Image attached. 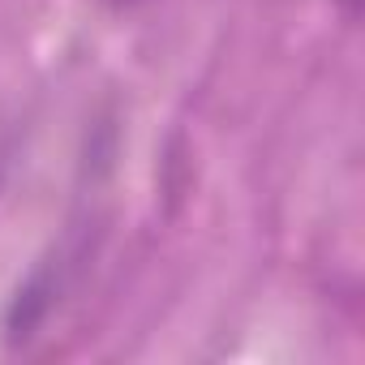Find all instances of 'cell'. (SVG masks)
I'll list each match as a JSON object with an SVG mask.
<instances>
[{
    "label": "cell",
    "instance_id": "obj_1",
    "mask_svg": "<svg viewBox=\"0 0 365 365\" xmlns=\"http://www.w3.org/2000/svg\"><path fill=\"white\" fill-rule=\"evenodd\" d=\"M108 5H116V9H125V5H138V0H108Z\"/></svg>",
    "mask_w": 365,
    "mask_h": 365
},
{
    "label": "cell",
    "instance_id": "obj_2",
    "mask_svg": "<svg viewBox=\"0 0 365 365\" xmlns=\"http://www.w3.org/2000/svg\"><path fill=\"white\" fill-rule=\"evenodd\" d=\"M344 9H348V14H352V9H356V0H344Z\"/></svg>",
    "mask_w": 365,
    "mask_h": 365
}]
</instances>
